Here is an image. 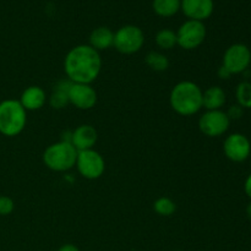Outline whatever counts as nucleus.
<instances>
[{
    "mask_svg": "<svg viewBox=\"0 0 251 251\" xmlns=\"http://www.w3.org/2000/svg\"><path fill=\"white\" fill-rule=\"evenodd\" d=\"M251 64V50L247 44L234 43L226 49L222 66L232 75H238L249 69Z\"/></svg>",
    "mask_w": 251,
    "mask_h": 251,
    "instance_id": "8",
    "label": "nucleus"
},
{
    "mask_svg": "<svg viewBox=\"0 0 251 251\" xmlns=\"http://www.w3.org/2000/svg\"><path fill=\"white\" fill-rule=\"evenodd\" d=\"M181 6V0H153V11L161 17H172L178 14Z\"/></svg>",
    "mask_w": 251,
    "mask_h": 251,
    "instance_id": "18",
    "label": "nucleus"
},
{
    "mask_svg": "<svg viewBox=\"0 0 251 251\" xmlns=\"http://www.w3.org/2000/svg\"><path fill=\"white\" fill-rule=\"evenodd\" d=\"M19 100L26 112L39 110L47 102L46 91L39 86H29L22 92Z\"/></svg>",
    "mask_w": 251,
    "mask_h": 251,
    "instance_id": "14",
    "label": "nucleus"
},
{
    "mask_svg": "<svg viewBox=\"0 0 251 251\" xmlns=\"http://www.w3.org/2000/svg\"><path fill=\"white\" fill-rule=\"evenodd\" d=\"M71 83L73 82L68 78V80L59 81L58 85L55 86L54 92L49 98V103L54 109H63L64 107H66V104H69L68 91Z\"/></svg>",
    "mask_w": 251,
    "mask_h": 251,
    "instance_id": "17",
    "label": "nucleus"
},
{
    "mask_svg": "<svg viewBox=\"0 0 251 251\" xmlns=\"http://www.w3.org/2000/svg\"><path fill=\"white\" fill-rule=\"evenodd\" d=\"M77 150L69 141H59L51 144L44 150L43 163L53 172H68L76 166Z\"/></svg>",
    "mask_w": 251,
    "mask_h": 251,
    "instance_id": "4",
    "label": "nucleus"
},
{
    "mask_svg": "<svg viewBox=\"0 0 251 251\" xmlns=\"http://www.w3.org/2000/svg\"><path fill=\"white\" fill-rule=\"evenodd\" d=\"M223 152L229 161L242 163L247 161L251 154L250 140L240 132H233L226 137L223 142Z\"/></svg>",
    "mask_w": 251,
    "mask_h": 251,
    "instance_id": "10",
    "label": "nucleus"
},
{
    "mask_svg": "<svg viewBox=\"0 0 251 251\" xmlns=\"http://www.w3.org/2000/svg\"><path fill=\"white\" fill-rule=\"evenodd\" d=\"M98 140V132L92 125L82 124L71 132V145L77 150V152L92 150Z\"/></svg>",
    "mask_w": 251,
    "mask_h": 251,
    "instance_id": "13",
    "label": "nucleus"
},
{
    "mask_svg": "<svg viewBox=\"0 0 251 251\" xmlns=\"http://www.w3.org/2000/svg\"><path fill=\"white\" fill-rule=\"evenodd\" d=\"M176 33V43L180 48L185 50H194L205 42L207 31L203 22L188 20L183 25H180Z\"/></svg>",
    "mask_w": 251,
    "mask_h": 251,
    "instance_id": "6",
    "label": "nucleus"
},
{
    "mask_svg": "<svg viewBox=\"0 0 251 251\" xmlns=\"http://www.w3.org/2000/svg\"><path fill=\"white\" fill-rule=\"evenodd\" d=\"M202 93L200 86L193 81L176 83L169 95V104L176 114L191 117L202 109Z\"/></svg>",
    "mask_w": 251,
    "mask_h": 251,
    "instance_id": "2",
    "label": "nucleus"
},
{
    "mask_svg": "<svg viewBox=\"0 0 251 251\" xmlns=\"http://www.w3.org/2000/svg\"><path fill=\"white\" fill-rule=\"evenodd\" d=\"M244 191L247 194L248 198L251 200V173L248 176V178L245 179V183H244Z\"/></svg>",
    "mask_w": 251,
    "mask_h": 251,
    "instance_id": "26",
    "label": "nucleus"
},
{
    "mask_svg": "<svg viewBox=\"0 0 251 251\" xmlns=\"http://www.w3.org/2000/svg\"><path fill=\"white\" fill-rule=\"evenodd\" d=\"M180 10L189 20L203 22L215 10L213 0H181Z\"/></svg>",
    "mask_w": 251,
    "mask_h": 251,
    "instance_id": "12",
    "label": "nucleus"
},
{
    "mask_svg": "<svg viewBox=\"0 0 251 251\" xmlns=\"http://www.w3.org/2000/svg\"><path fill=\"white\" fill-rule=\"evenodd\" d=\"M230 119L227 113L220 110H206L199 119V129L207 137H220L228 131Z\"/></svg>",
    "mask_w": 251,
    "mask_h": 251,
    "instance_id": "9",
    "label": "nucleus"
},
{
    "mask_svg": "<svg viewBox=\"0 0 251 251\" xmlns=\"http://www.w3.org/2000/svg\"><path fill=\"white\" fill-rule=\"evenodd\" d=\"M27 124V112L17 100L0 102V134L14 137L24 131Z\"/></svg>",
    "mask_w": 251,
    "mask_h": 251,
    "instance_id": "3",
    "label": "nucleus"
},
{
    "mask_svg": "<svg viewBox=\"0 0 251 251\" xmlns=\"http://www.w3.org/2000/svg\"><path fill=\"white\" fill-rule=\"evenodd\" d=\"M76 168L81 176L88 180L100 178L105 171V161L95 149L80 151L76 159Z\"/></svg>",
    "mask_w": 251,
    "mask_h": 251,
    "instance_id": "7",
    "label": "nucleus"
},
{
    "mask_svg": "<svg viewBox=\"0 0 251 251\" xmlns=\"http://www.w3.org/2000/svg\"><path fill=\"white\" fill-rule=\"evenodd\" d=\"M156 44L163 50H171L174 47L178 46L176 43V33L171 28H163L157 32Z\"/></svg>",
    "mask_w": 251,
    "mask_h": 251,
    "instance_id": "19",
    "label": "nucleus"
},
{
    "mask_svg": "<svg viewBox=\"0 0 251 251\" xmlns=\"http://www.w3.org/2000/svg\"><path fill=\"white\" fill-rule=\"evenodd\" d=\"M14 208H15V203L11 198L5 195L0 196V216L11 215Z\"/></svg>",
    "mask_w": 251,
    "mask_h": 251,
    "instance_id": "23",
    "label": "nucleus"
},
{
    "mask_svg": "<svg viewBox=\"0 0 251 251\" xmlns=\"http://www.w3.org/2000/svg\"><path fill=\"white\" fill-rule=\"evenodd\" d=\"M235 98L238 105H240L243 109H251V82L249 81L240 82L235 90Z\"/></svg>",
    "mask_w": 251,
    "mask_h": 251,
    "instance_id": "21",
    "label": "nucleus"
},
{
    "mask_svg": "<svg viewBox=\"0 0 251 251\" xmlns=\"http://www.w3.org/2000/svg\"><path fill=\"white\" fill-rule=\"evenodd\" d=\"M247 216H248V218L251 221V201L249 202V205L247 206Z\"/></svg>",
    "mask_w": 251,
    "mask_h": 251,
    "instance_id": "28",
    "label": "nucleus"
},
{
    "mask_svg": "<svg viewBox=\"0 0 251 251\" xmlns=\"http://www.w3.org/2000/svg\"><path fill=\"white\" fill-rule=\"evenodd\" d=\"M56 251H80V249L74 244H64Z\"/></svg>",
    "mask_w": 251,
    "mask_h": 251,
    "instance_id": "27",
    "label": "nucleus"
},
{
    "mask_svg": "<svg viewBox=\"0 0 251 251\" xmlns=\"http://www.w3.org/2000/svg\"><path fill=\"white\" fill-rule=\"evenodd\" d=\"M114 42V32L105 26L97 27L90 34V46L97 51L105 50L113 47Z\"/></svg>",
    "mask_w": 251,
    "mask_h": 251,
    "instance_id": "16",
    "label": "nucleus"
},
{
    "mask_svg": "<svg viewBox=\"0 0 251 251\" xmlns=\"http://www.w3.org/2000/svg\"><path fill=\"white\" fill-rule=\"evenodd\" d=\"M227 96L220 86H211L202 93V108L206 110H220L226 104Z\"/></svg>",
    "mask_w": 251,
    "mask_h": 251,
    "instance_id": "15",
    "label": "nucleus"
},
{
    "mask_svg": "<svg viewBox=\"0 0 251 251\" xmlns=\"http://www.w3.org/2000/svg\"><path fill=\"white\" fill-rule=\"evenodd\" d=\"M218 76H220V78H222V80H228V78H230L232 74H230L225 66H221V68L218 69Z\"/></svg>",
    "mask_w": 251,
    "mask_h": 251,
    "instance_id": "25",
    "label": "nucleus"
},
{
    "mask_svg": "<svg viewBox=\"0 0 251 251\" xmlns=\"http://www.w3.org/2000/svg\"><path fill=\"white\" fill-rule=\"evenodd\" d=\"M153 210L157 215L169 217L176 211V205L172 199L162 196V198H158L153 202Z\"/></svg>",
    "mask_w": 251,
    "mask_h": 251,
    "instance_id": "22",
    "label": "nucleus"
},
{
    "mask_svg": "<svg viewBox=\"0 0 251 251\" xmlns=\"http://www.w3.org/2000/svg\"><path fill=\"white\" fill-rule=\"evenodd\" d=\"M69 103L80 110H90L97 104L98 96L92 85L71 83L68 91Z\"/></svg>",
    "mask_w": 251,
    "mask_h": 251,
    "instance_id": "11",
    "label": "nucleus"
},
{
    "mask_svg": "<svg viewBox=\"0 0 251 251\" xmlns=\"http://www.w3.org/2000/svg\"><path fill=\"white\" fill-rule=\"evenodd\" d=\"M145 61L152 70L157 71V73L166 71L169 68L168 58L159 51H150L145 58Z\"/></svg>",
    "mask_w": 251,
    "mask_h": 251,
    "instance_id": "20",
    "label": "nucleus"
},
{
    "mask_svg": "<svg viewBox=\"0 0 251 251\" xmlns=\"http://www.w3.org/2000/svg\"><path fill=\"white\" fill-rule=\"evenodd\" d=\"M226 113H227L228 118H229L230 122H232V120L240 119V118L243 117V113H244V109H243V108L240 107V105L235 104V105H232V107L229 108V110H228V112H226Z\"/></svg>",
    "mask_w": 251,
    "mask_h": 251,
    "instance_id": "24",
    "label": "nucleus"
},
{
    "mask_svg": "<svg viewBox=\"0 0 251 251\" xmlns=\"http://www.w3.org/2000/svg\"><path fill=\"white\" fill-rule=\"evenodd\" d=\"M102 58L100 51L90 44H78L74 47L64 59V71L66 77L74 83H91L100 74Z\"/></svg>",
    "mask_w": 251,
    "mask_h": 251,
    "instance_id": "1",
    "label": "nucleus"
},
{
    "mask_svg": "<svg viewBox=\"0 0 251 251\" xmlns=\"http://www.w3.org/2000/svg\"><path fill=\"white\" fill-rule=\"evenodd\" d=\"M145 44V34L140 27L135 25H125L114 32V42L113 47L119 53L135 54L141 50Z\"/></svg>",
    "mask_w": 251,
    "mask_h": 251,
    "instance_id": "5",
    "label": "nucleus"
}]
</instances>
